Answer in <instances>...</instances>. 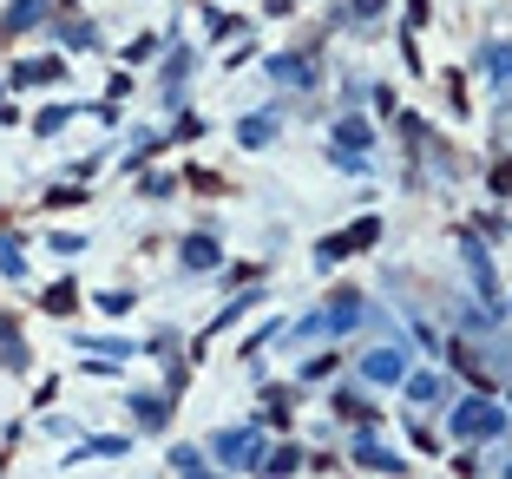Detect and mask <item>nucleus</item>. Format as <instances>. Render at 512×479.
Listing matches in <instances>:
<instances>
[{"mask_svg":"<svg viewBox=\"0 0 512 479\" xmlns=\"http://www.w3.org/2000/svg\"><path fill=\"white\" fill-rule=\"evenodd\" d=\"M453 434H467V440H493V434H499V414L473 401V407H460V414H453Z\"/></svg>","mask_w":512,"mask_h":479,"instance_id":"obj_1","label":"nucleus"}]
</instances>
